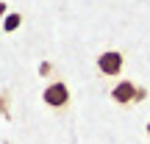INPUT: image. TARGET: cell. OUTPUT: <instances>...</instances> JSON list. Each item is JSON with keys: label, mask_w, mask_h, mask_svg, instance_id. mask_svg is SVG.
<instances>
[{"label": "cell", "mask_w": 150, "mask_h": 144, "mask_svg": "<svg viewBox=\"0 0 150 144\" xmlns=\"http://www.w3.org/2000/svg\"><path fill=\"white\" fill-rule=\"evenodd\" d=\"M42 103L47 108H53V111H64V108H70V103H72L70 86H67L64 80H53V83H47L45 91H42Z\"/></svg>", "instance_id": "1"}, {"label": "cell", "mask_w": 150, "mask_h": 144, "mask_svg": "<svg viewBox=\"0 0 150 144\" xmlns=\"http://www.w3.org/2000/svg\"><path fill=\"white\" fill-rule=\"evenodd\" d=\"M95 67L100 72V78H117L122 72V67H125V55L120 50H103L95 58Z\"/></svg>", "instance_id": "2"}, {"label": "cell", "mask_w": 150, "mask_h": 144, "mask_svg": "<svg viewBox=\"0 0 150 144\" xmlns=\"http://www.w3.org/2000/svg\"><path fill=\"white\" fill-rule=\"evenodd\" d=\"M136 97H139V86L134 80H117L114 89H111V100L117 105H134Z\"/></svg>", "instance_id": "3"}, {"label": "cell", "mask_w": 150, "mask_h": 144, "mask_svg": "<svg viewBox=\"0 0 150 144\" xmlns=\"http://www.w3.org/2000/svg\"><path fill=\"white\" fill-rule=\"evenodd\" d=\"M20 22H22L20 14H8V17L3 20V28H6V31H17V28H20Z\"/></svg>", "instance_id": "4"}, {"label": "cell", "mask_w": 150, "mask_h": 144, "mask_svg": "<svg viewBox=\"0 0 150 144\" xmlns=\"http://www.w3.org/2000/svg\"><path fill=\"white\" fill-rule=\"evenodd\" d=\"M8 105H11V97H8V91H0V114H8Z\"/></svg>", "instance_id": "5"}, {"label": "cell", "mask_w": 150, "mask_h": 144, "mask_svg": "<svg viewBox=\"0 0 150 144\" xmlns=\"http://www.w3.org/2000/svg\"><path fill=\"white\" fill-rule=\"evenodd\" d=\"M47 72H53V64H50V61H45V64H42V75H47Z\"/></svg>", "instance_id": "6"}, {"label": "cell", "mask_w": 150, "mask_h": 144, "mask_svg": "<svg viewBox=\"0 0 150 144\" xmlns=\"http://www.w3.org/2000/svg\"><path fill=\"white\" fill-rule=\"evenodd\" d=\"M6 8H8V6H6V3H0V20H3V14H6Z\"/></svg>", "instance_id": "7"}, {"label": "cell", "mask_w": 150, "mask_h": 144, "mask_svg": "<svg viewBox=\"0 0 150 144\" xmlns=\"http://www.w3.org/2000/svg\"><path fill=\"white\" fill-rule=\"evenodd\" d=\"M145 133H147V139H150V122H147V128H145Z\"/></svg>", "instance_id": "8"}]
</instances>
